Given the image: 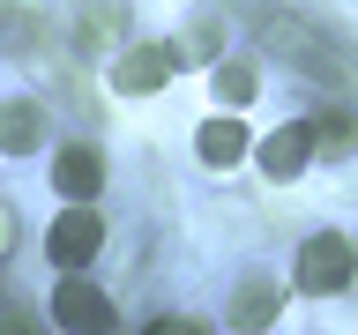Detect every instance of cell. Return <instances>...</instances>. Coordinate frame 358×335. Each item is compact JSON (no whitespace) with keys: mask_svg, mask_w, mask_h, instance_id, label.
<instances>
[{"mask_svg":"<svg viewBox=\"0 0 358 335\" xmlns=\"http://www.w3.org/2000/svg\"><path fill=\"white\" fill-rule=\"evenodd\" d=\"M38 149H45V105L0 97V156H38Z\"/></svg>","mask_w":358,"mask_h":335,"instance_id":"7","label":"cell"},{"mask_svg":"<svg viewBox=\"0 0 358 335\" xmlns=\"http://www.w3.org/2000/svg\"><path fill=\"white\" fill-rule=\"evenodd\" d=\"M8 313H15V298H8V283H0V320H8Z\"/></svg>","mask_w":358,"mask_h":335,"instance_id":"17","label":"cell"},{"mask_svg":"<svg viewBox=\"0 0 358 335\" xmlns=\"http://www.w3.org/2000/svg\"><path fill=\"white\" fill-rule=\"evenodd\" d=\"M313 149H321V142H313V119H291V127H276L268 142H254V164H262L268 179H299L313 164Z\"/></svg>","mask_w":358,"mask_h":335,"instance_id":"6","label":"cell"},{"mask_svg":"<svg viewBox=\"0 0 358 335\" xmlns=\"http://www.w3.org/2000/svg\"><path fill=\"white\" fill-rule=\"evenodd\" d=\"M8 246H15V209L0 201V253H8Z\"/></svg>","mask_w":358,"mask_h":335,"instance_id":"16","label":"cell"},{"mask_svg":"<svg viewBox=\"0 0 358 335\" xmlns=\"http://www.w3.org/2000/svg\"><path fill=\"white\" fill-rule=\"evenodd\" d=\"M0 45H8V52H30V45H38V15H30L22 0H0Z\"/></svg>","mask_w":358,"mask_h":335,"instance_id":"13","label":"cell"},{"mask_svg":"<svg viewBox=\"0 0 358 335\" xmlns=\"http://www.w3.org/2000/svg\"><path fill=\"white\" fill-rule=\"evenodd\" d=\"M194 149H201V164H217V172H231L239 156H254V134H246V119H231V112H217V119H201Z\"/></svg>","mask_w":358,"mask_h":335,"instance_id":"9","label":"cell"},{"mask_svg":"<svg viewBox=\"0 0 358 335\" xmlns=\"http://www.w3.org/2000/svg\"><path fill=\"white\" fill-rule=\"evenodd\" d=\"M83 30H90V45H127V0H90V15H83Z\"/></svg>","mask_w":358,"mask_h":335,"instance_id":"12","label":"cell"},{"mask_svg":"<svg viewBox=\"0 0 358 335\" xmlns=\"http://www.w3.org/2000/svg\"><path fill=\"white\" fill-rule=\"evenodd\" d=\"M313 142H336V149L358 142V112L351 105H329V112H321V127H313Z\"/></svg>","mask_w":358,"mask_h":335,"instance_id":"14","label":"cell"},{"mask_svg":"<svg viewBox=\"0 0 358 335\" xmlns=\"http://www.w3.org/2000/svg\"><path fill=\"white\" fill-rule=\"evenodd\" d=\"M254 89H262V67L254 60H217V105L231 112V119L254 105Z\"/></svg>","mask_w":358,"mask_h":335,"instance_id":"10","label":"cell"},{"mask_svg":"<svg viewBox=\"0 0 358 335\" xmlns=\"http://www.w3.org/2000/svg\"><path fill=\"white\" fill-rule=\"evenodd\" d=\"M172 82V45H120L112 52V89L120 97H157Z\"/></svg>","mask_w":358,"mask_h":335,"instance_id":"4","label":"cell"},{"mask_svg":"<svg viewBox=\"0 0 358 335\" xmlns=\"http://www.w3.org/2000/svg\"><path fill=\"white\" fill-rule=\"evenodd\" d=\"M217 52H224V22L217 15H194L187 38H172V67H201V60H217Z\"/></svg>","mask_w":358,"mask_h":335,"instance_id":"11","label":"cell"},{"mask_svg":"<svg viewBox=\"0 0 358 335\" xmlns=\"http://www.w3.org/2000/svg\"><path fill=\"white\" fill-rule=\"evenodd\" d=\"M97 186H105V156L90 149V142H75V149L52 156V194H67V201H83V209H90Z\"/></svg>","mask_w":358,"mask_h":335,"instance_id":"8","label":"cell"},{"mask_svg":"<svg viewBox=\"0 0 358 335\" xmlns=\"http://www.w3.org/2000/svg\"><path fill=\"white\" fill-rule=\"evenodd\" d=\"M142 335H209V328H201L194 313H157V320H150Z\"/></svg>","mask_w":358,"mask_h":335,"instance_id":"15","label":"cell"},{"mask_svg":"<svg viewBox=\"0 0 358 335\" xmlns=\"http://www.w3.org/2000/svg\"><path fill=\"white\" fill-rule=\"evenodd\" d=\"M291 276H299L306 298H336V290L358 276V246L343 239V231H313V239L299 246V268H291Z\"/></svg>","mask_w":358,"mask_h":335,"instance_id":"1","label":"cell"},{"mask_svg":"<svg viewBox=\"0 0 358 335\" xmlns=\"http://www.w3.org/2000/svg\"><path fill=\"white\" fill-rule=\"evenodd\" d=\"M97 246H105V216H97V209H83V201H75V209H60V216H52V231H45V253H52V268H60V276L90 268V261H97Z\"/></svg>","mask_w":358,"mask_h":335,"instance_id":"2","label":"cell"},{"mask_svg":"<svg viewBox=\"0 0 358 335\" xmlns=\"http://www.w3.org/2000/svg\"><path fill=\"white\" fill-rule=\"evenodd\" d=\"M52 320H60V335H112V298L90 276H60L52 283Z\"/></svg>","mask_w":358,"mask_h":335,"instance_id":"3","label":"cell"},{"mask_svg":"<svg viewBox=\"0 0 358 335\" xmlns=\"http://www.w3.org/2000/svg\"><path fill=\"white\" fill-rule=\"evenodd\" d=\"M276 306H284V276H268V268H254V276H239L231 283V328L239 335H262L268 320H276Z\"/></svg>","mask_w":358,"mask_h":335,"instance_id":"5","label":"cell"}]
</instances>
